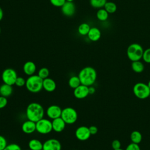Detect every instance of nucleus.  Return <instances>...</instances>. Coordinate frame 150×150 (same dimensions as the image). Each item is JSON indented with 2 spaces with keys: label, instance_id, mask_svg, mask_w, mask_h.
Returning a JSON list of instances; mask_svg holds the SVG:
<instances>
[{
  "label": "nucleus",
  "instance_id": "f257e3e1",
  "mask_svg": "<svg viewBox=\"0 0 150 150\" xmlns=\"http://www.w3.org/2000/svg\"><path fill=\"white\" fill-rule=\"evenodd\" d=\"M25 114L28 120L36 122L44 118L45 110L40 104L32 102L26 107Z\"/></svg>",
  "mask_w": 150,
  "mask_h": 150
},
{
  "label": "nucleus",
  "instance_id": "7c9ffc66",
  "mask_svg": "<svg viewBox=\"0 0 150 150\" xmlns=\"http://www.w3.org/2000/svg\"><path fill=\"white\" fill-rule=\"evenodd\" d=\"M25 84H26V80L23 77L18 76L16 80L15 85H16L18 87H21L23 86H25Z\"/></svg>",
  "mask_w": 150,
  "mask_h": 150
},
{
  "label": "nucleus",
  "instance_id": "dca6fc26",
  "mask_svg": "<svg viewBox=\"0 0 150 150\" xmlns=\"http://www.w3.org/2000/svg\"><path fill=\"white\" fill-rule=\"evenodd\" d=\"M56 88V83L53 79L47 77L43 80V89L49 93L53 92Z\"/></svg>",
  "mask_w": 150,
  "mask_h": 150
},
{
  "label": "nucleus",
  "instance_id": "f704fd0d",
  "mask_svg": "<svg viewBox=\"0 0 150 150\" xmlns=\"http://www.w3.org/2000/svg\"><path fill=\"white\" fill-rule=\"evenodd\" d=\"M8 104V99L6 97L0 96V109L5 108Z\"/></svg>",
  "mask_w": 150,
  "mask_h": 150
},
{
  "label": "nucleus",
  "instance_id": "473e14b6",
  "mask_svg": "<svg viewBox=\"0 0 150 150\" xmlns=\"http://www.w3.org/2000/svg\"><path fill=\"white\" fill-rule=\"evenodd\" d=\"M125 150H141L139 144L131 142L127 145Z\"/></svg>",
  "mask_w": 150,
  "mask_h": 150
},
{
  "label": "nucleus",
  "instance_id": "423d86ee",
  "mask_svg": "<svg viewBox=\"0 0 150 150\" xmlns=\"http://www.w3.org/2000/svg\"><path fill=\"white\" fill-rule=\"evenodd\" d=\"M133 93L136 97L143 100L149 97L150 89L147 84L142 82H138L134 86Z\"/></svg>",
  "mask_w": 150,
  "mask_h": 150
},
{
  "label": "nucleus",
  "instance_id": "72a5a7b5",
  "mask_svg": "<svg viewBox=\"0 0 150 150\" xmlns=\"http://www.w3.org/2000/svg\"><path fill=\"white\" fill-rule=\"evenodd\" d=\"M8 145L6 139L2 135H0V150H4Z\"/></svg>",
  "mask_w": 150,
  "mask_h": 150
},
{
  "label": "nucleus",
  "instance_id": "5701e85b",
  "mask_svg": "<svg viewBox=\"0 0 150 150\" xmlns=\"http://www.w3.org/2000/svg\"><path fill=\"white\" fill-rule=\"evenodd\" d=\"M130 139L132 142L139 144L142 139L141 133L138 131H134L130 135Z\"/></svg>",
  "mask_w": 150,
  "mask_h": 150
},
{
  "label": "nucleus",
  "instance_id": "b1692460",
  "mask_svg": "<svg viewBox=\"0 0 150 150\" xmlns=\"http://www.w3.org/2000/svg\"><path fill=\"white\" fill-rule=\"evenodd\" d=\"M108 13L104 8L99 9L96 13L97 18L100 21H105L108 18Z\"/></svg>",
  "mask_w": 150,
  "mask_h": 150
},
{
  "label": "nucleus",
  "instance_id": "f03ea898",
  "mask_svg": "<svg viewBox=\"0 0 150 150\" xmlns=\"http://www.w3.org/2000/svg\"><path fill=\"white\" fill-rule=\"evenodd\" d=\"M78 76L81 84L89 87L94 84L97 79V74L94 68L91 66H87L80 70Z\"/></svg>",
  "mask_w": 150,
  "mask_h": 150
},
{
  "label": "nucleus",
  "instance_id": "bb28decb",
  "mask_svg": "<svg viewBox=\"0 0 150 150\" xmlns=\"http://www.w3.org/2000/svg\"><path fill=\"white\" fill-rule=\"evenodd\" d=\"M107 0H90L91 6L94 8H104Z\"/></svg>",
  "mask_w": 150,
  "mask_h": 150
},
{
  "label": "nucleus",
  "instance_id": "a211bd4d",
  "mask_svg": "<svg viewBox=\"0 0 150 150\" xmlns=\"http://www.w3.org/2000/svg\"><path fill=\"white\" fill-rule=\"evenodd\" d=\"M101 36V33L100 30L96 27H92L90 28L87 36L88 38L93 42H96L98 40Z\"/></svg>",
  "mask_w": 150,
  "mask_h": 150
},
{
  "label": "nucleus",
  "instance_id": "c756f323",
  "mask_svg": "<svg viewBox=\"0 0 150 150\" xmlns=\"http://www.w3.org/2000/svg\"><path fill=\"white\" fill-rule=\"evenodd\" d=\"M4 150H22L21 146L16 143L8 144Z\"/></svg>",
  "mask_w": 150,
  "mask_h": 150
},
{
  "label": "nucleus",
  "instance_id": "aec40b11",
  "mask_svg": "<svg viewBox=\"0 0 150 150\" xmlns=\"http://www.w3.org/2000/svg\"><path fill=\"white\" fill-rule=\"evenodd\" d=\"M28 148L30 150H43V143L40 140L33 138L29 141Z\"/></svg>",
  "mask_w": 150,
  "mask_h": 150
},
{
  "label": "nucleus",
  "instance_id": "37998d69",
  "mask_svg": "<svg viewBox=\"0 0 150 150\" xmlns=\"http://www.w3.org/2000/svg\"><path fill=\"white\" fill-rule=\"evenodd\" d=\"M25 150H30V149H25Z\"/></svg>",
  "mask_w": 150,
  "mask_h": 150
},
{
  "label": "nucleus",
  "instance_id": "1a4fd4ad",
  "mask_svg": "<svg viewBox=\"0 0 150 150\" xmlns=\"http://www.w3.org/2000/svg\"><path fill=\"white\" fill-rule=\"evenodd\" d=\"M74 134L76 138L81 141H87L91 135L90 132L88 127L84 125L80 126L77 128Z\"/></svg>",
  "mask_w": 150,
  "mask_h": 150
},
{
  "label": "nucleus",
  "instance_id": "ddd939ff",
  "mask_svg": "<svg viewBox=\"0 0 150 150\" xmlns=\"http://www.w3.org/2000/svg\"><path fill=\"white\" fill-rule=\"evenodd\" d=\"M21 129L25 134H31L36 131V122L27 120L22 123Z\"/></svg>",
  "mask_w": 150,
  "mask_h": 150
},
{
  "label": "nucleus",
  "instance_id": "7ed1b4c3",
  "mask_svg": "<svg viewBox=\"0 0 150 150\" xmlns=\"http://www.w3.org/2000/svg\"><path fill=\"white\" fill-rule=\"evenodd\" d=\"M25 87L29 92L38 93L43 89V79L38 74L28 76L26 80Z\"/></svg>",
  "mask_w": 150,
  "mask_h": 150
},
{
  "label": "nucleus",
  "instance_id": "39448f33",
  "mask_svg": "<svg viewBox=\"0 0 150 150\" xmlns=\"http://www.w3.org/2000/svg\"><path fill=\"white\" fill-rule=\"evenodd\" d=\"M60 117L66 124L71 125L74 124L78 118L77 111L73 107H67L62 109Z\"/></svg>",
  "mask_w": 150,
  "mask_h": 150
},
{
  "label": "nucleus",
  "instance_id": "393cba45",
  "mask_svg": "<svg viewBox=\"0 0 150 150\" xmlns=\"http://www.w3.org/2000/svg\"><path fill=\"white\" fill-rule=\"evenodd\" d=\"M90 25L87 23H83L80 24L78 27V32L80 35L82 36L87 35L90 29Z\"/></svg>",
  "mask_w": 150,
  "mask_h": 150
},
{
  "label": "nucleus",
  "instance_id": "9b49d317",
  "mask_svg": "<svg viewBox=\"0 0 150 150\" xmlns=\"http://www.w3.org/2000/svg\"><path fill=\"white\" fill-rule=\"evenodd\" d=\"M62 109L57 105H51L46 110V115L50 120L60 117Z\"/></svg>",
  "mask_w": 150,
  "mask_h": 150
},
{
  "label": "nucleus",
  "instance_id": "cd10ccee",
  "mask_svg": "<svg viewBox=\"0 0 150 150\" xmlns=\"http://www.w3.org/2000/svg\"><path fill=\"white\" fill-rule=\"evenodd\" d=\"M49 74H50L49 70L47 68H46V67H42V68H40L38 72V75L40 78H42L43 80L49 77Z\"/></svg>",
  "mask_w": 150,
  "mask_h": 150
},
{
  "label": "nucleus",
  "instance_id": "e433bc0d",
  "mask_svg": "<svg viewBox=\"0 0 150 150\" xmlns=\"http://www.w3.org/2000/svg\"><path fill=\"white\" fill-rule=\"evenodd\" d=\"M88 128H89V131H90V132L91 135H96L98 132V128L95 125H91L90 127H88Z\"/></svg>",
  "mask_w": 150,
  "mask_h": 150
},
{
  "label": "nucleus",
  "instance_id": "c03bdc74",
  "mask_svg": "<svg viewBox=\"0 0 150 150\" xmlns=\"http://www.w3.org/2000/svg\"><path fill=\"white\" fill-rule=\"evenodd\" d=\"M0 33H1V28H0Z\"/></svg>",
  "mask_w": 150,
  "mask_h": 150
},
{
  "label": "nucleus",
  "instance_id": "412c9836",
  "mask_svg": "<svg viewBox=\"0 0 150 150\" xmlns=\"http://www.w3.org/2000/svg\"><path fill=\"white\" fill-rule=\"evenodd\" d=\"M131 68L134 72L137 73H140L144 71V65L143 63L140 60L134 61V62H132Z\"/></svg>",
  "mask_w": 150,
  "mask_h": 150
},
{
  "label": "nucleus",
  "instance_id": "58836bf2",
  "mask_svg": "<svg viewBox=\"0 0 150 150\" xmlns=\"http://www.w3.org/2000/svg\"><path fill=\"white\" fill-rule=\"evenodd\" d=\"M3 16H4L3 10H2V8L0 7V21L2 19V18H3Z\"/></svg>",
  "mask_w": 150,
  "mask_h": 150
},
{
  "label": "nucleus",
  "instance_id": "a878e982",
  "mask_svg": "<svg viewBox=\"0 0 150 150\" xmlns=\"http://www.w3.org/2000/svg\"><path fill=\"white\" fill-rule=\"evenodd\" d=\"M104 8L107 11L108 13H114L116 12L117 9V5L113 2L107 1L104 6Z\"/></svg>",
  "mask_w": 150,
  "mask_h": 150
},
{
  "label": "nucleus",
  "instance_id": "a18cd8bd",
  "mask_svg": "<svg viewBox=\"0 0 150 150\" xmlns=\"http://www.w3.org/2000/svg\"><path fill=\"white\" fill-rule=\"evenodd\" d=\"M149 98H150V94H149Z\"/></svg>",
  "mask_w": 150,
  "mask_h": 150
},
{
  "label": "nucleus",
  "instance_id": "c85d7f7f",
  "mask_svg": "<svg viewBox=\"0 0 150 150\" xmlns=\"http://www.w3.org/2000/svg\"><path fill=\"white\" fill-rule=\"evenodd\" d=\"M142 59L145 63H150V47L144 50Z\"/></svg>",
  "mask_w": 150,
  "mask_h": 150
},
{
  "label": "nucleus",
  "instance_id": "4c0bfd02",
  "mask_svg": "<svg viewBox=\"0 0 150 150\" xmlns=\"http://www.w3.org/2000/svg\"><path fill=\"white\" fill-rule=\"evenodd\" d=\"M96 91V88L93 86L88 87V93L89 94H93Z\"/></svg>",
  "mask_w": 150,
  "mask_h": 150
},
{
  "label": "nucleus",
  "instance_id": "4be33fe9",
  "mask_svg": "<svg viewBox=\"0 0 150 150\" xmlns=\"http://www.w3.org/2000/svg\"><path fill=\"white\" fill-rule=\"evenodd\" d=\"M68 84L69 87L73 89L76 88L81 84L80 79L78 76H72L68 80Z\"/></svg>",
  "mask_w": 150,
  "mask_h": 150
},
{
  "label": "nucleus",
  "instance_id": "6e6552de",
  "mask_svg": "<svg viewBox=\"0 0 150 150\" xmlns=\"http://www.w3.org/2000/svg\"><path fill=\"white\" fill-rule=\"evenodd\" d=\"M16 71L12 68H6L2 73L1 78L4 83L11 86L15 85L16 80L18 77Z\"/></svg>",
  "mask_w": 150,
  "mask_h": 150
},
{
  "label": "nucleus",
  "instance_id": "2f4dec72",
  "mask_svg": "<svg viewBox=\"0 0 150 150\" xmlns=\"http://www.w3.org/2000/svg\"><path fill=\"white\" fill-rule=\"evenodd\" d=\"M52 5L56 7H62L66 2V0H50Z\"/></svg>",
  "mask_w": 150,
  "mask_h": 150
},
{
  "label": "nucleus",
  "instance_id": "a19ab883",
  "mask_svg": "<svg viewBox=\"0 0 150 150\" xmlns=\"http://www.w3.org/2000/svg\"><path fill=\"white\" fill-rule=\"evenodd\" d=\"M67 2H73L74 0H66Z\"/></svg>",
  "mask_w": 150,
  "mask_h": 150
},
{
  "label": "nucleus",
  "instance_id": "6ab92c4d",
  "mask_svg": "<svg viewBox=\"0 0 150 150\" xmlns=\"http://www.w3.org/2000/svg\"><path fill=\"white\" fill-rule=\"evenodd\" d=\"M13 92L12 86L3 83L0 86V96L8 98Z\"/></svg>",
  "mask_w": 150,
  "mask_h": 150
},
{
  "label": "nucleus",
  "instance_id": "c9c22d12",
  "mask_svg": "<svg viewBox=\"0 0 150 150\" xmlns=\"http://www.w3.org/2000/svg\"><path fill=\"white\" fill-rule=\"evenodd\" d=\"M111 146L113 149H117L121 148V144L119 140L114 139L112 141L111 143Z\"/></svg>",
  "mask_w": 150,
  "mask_h": 150
},
{
  "label": "nucleus",
  "instance_id": "2eb2a0df",
  "mask_svg": "<svg viewBox=\"0 0 150 150\" xmlns=\"http://www.w3.org/2000/svg\"><path fill=\"white\" fill-rule=\"evenodd\" d=\"M53 131L56 132H62L66 127V122L61 117L55 118L52 121Z\"/></svg>",
  "mask_w": 150,
  "mask_h": 150
},
{
  "label": "nucleus",
  "instance_id": "0eeeda50",
  "mask_svg": "<svg viewBox=\"0 0 150 150\" xmlns=\"http://www.w3.org/2000/svg\"><path fill=\"white\" fill-rule=\"evenodd\" d=\"M36 131L42 135L48 134L53 131L52 121L43 118L36 122Z\"/></svg>",
  "mask_w": 150,
  "mask_h": 150
},
{
  "label": "nucleus",
  "instance_id": "20e7f679",
  "mask_svg": "<svg viewBox=\"0 0 150 150\" xmlns=\"http://www.w3.org/2000/svg\"><path fill=\"white\" fill-rule=\"evenodd\" d=\"M144 49L142 46L137 43L129 45L127 49V55L128 58L131 61L140 60L142 57Z\"/></svg>",
  "mask_w": 150,
  "mask_h": 150
},
{
  "label": "nucleus",
  "instance_id": "4468645a",
  "mask_svg": "<svg viewBox=\"0 0 150 150\" xmlns=\"http://www.w3.org/2000/svg\"><path fill=\"white\" fill-rule=\"evenodd\" d=\"M75 5L73 2L66 1L61 7L62 12L64 15L67 16H71L73 15L75 12Z\"/></svg>",
  "mask_w": 150,
  "mask_h": 150
},
{
  "label": "nucleus",
  "instance_id": "f8f14e48",
  "mask_svg": "<svg viewBox=\"0 0 150 150\" xmlns=\"http://www.w3.org/2000/svg\"><path fill=\"white\" fill-rule=\"evenodd\" d=\"M88 94V87L81 84L73 90V95L77 99L85 98Z\"/></svg>",
  "mask_w": 150,
  "mask_h": 150
},
{
  "label": "nucleus",
  "instance_id": "9d476101",
  "mask_svg": "<svg viewBox=\"0 0 150 150\" xmlns=\"http://www.w3.org/2000/svg\"><path fill=\"white\" fill-rule=\"evenodd\" d=\"M43 150H62V144L56 138H49L43 143Z\"/></svg>",
  "mask_w": 150,
  "mask_h": 150
},
{
  "label": "nucleus",
  "instance_id": "ea45409f",
  "mask_svg": "<svg viewBox=\"0 0 150 150\" xmlns=\"http://www.w3.org/2000/svg\"><path fill=\"white\" fill-rule=\"evenodd\" d=\"M147 85H148V87L149 88V89H150V80H149V81L148 82V83H147Z\"/></svg>",
  "mask_w": 150,
  "mask_h": 150
},
{
  "label": "nucleus",
  "instance_id": "79ce46f5",
  "mask_svg": "<svg viewBox=\"0 0 150 150\" xmlns=\"http://www.w3.org/2000/svg\"><path fill=\"white\" fill-rule=\"evenodd\" d=\"M114 150H124V149H121V148H119V149H114Z\"/></svg>",
  "mask_w": 150,
  "mask_h": 150
},
{
  "label": "nucleus",
  "instance_id": "f3484780",
  "mask_svg": "<svg viewBox=\"0 0 150 150\" xmlns=\"http://www.w3.org/2000/svg\"><path fill=\"white\" fill-rule=\"evenodd\" d=\"M23 73L28 76L33 75L36 71V66L34 62L28 61L25 62L23 66Z\"/></svg>",
  "mask_w": 150,
  "mask_h": 150
}]
</instances>
